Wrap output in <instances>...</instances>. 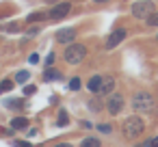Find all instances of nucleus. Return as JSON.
Instances as JSON below:
<instances>
[{
  "label": "nucleus",
  "instance_id": "nucleus-27",
  "mask_svg": "<svg viewBox=\"0 0 158 147\" xmlns=\"http://www.w3.org/2000/svg\"><path fill=\"white\" fill-rule=\"evenodd\" d=\"M46 63H48V65H52V63H54V54H48V59H46Z\"/></svg>",
  "mask_w": 158,
  "mask_h": 147
},
{
  "label": "nucleus",
  "instance_id": "nucleus-22",
  "mask_svg": "<svg viewBox=\"0 0 158 147\" xmlns=\"http://www.w3.org/2000/svg\"><path fill=\"white\" fill-rule=\"evenodd\" d=\"M98 130L104 132V134H108V132H110V125H108V123H102V125H98Z\"/></svg>",
  "mask_w": 158,
  "mask_h": 147
},
{
  "label": "nucleus",
  "instance_id": "nucleus-12",
  "mask_svg": "<svg viewBox=\"0 0 158 147\" xmlns=\"http://www.w3.org/2000/svg\"><path fill=\"white\" fill-rule=\"evenodd\" d=\"M11 128L13 130H24V128H28V119L26 117H15L11 121Z\"/></svg>",
  "mask_w": 158,
  "mask_h": 147
},
{
  "label": "nucleus",
  "instance_id": "nucleus-10",
  "mask_svg": "<svg viewBox=\"0 0 158 147\" xmlns=\"http://www.w3.org/2000/svg\"><path fill=\"white\" fill-rule=\"evenodd\" d=\"M113 91H115V80L113 78H104L102 87H100V95H110Z\"/></svg>",
  "mask_w": 158,
  "mask_h": 147
},
{
  "label": "nucleus",
  "instance_id": "nucleus-19",
  "mask_svg": "<svg viewBox=\"0 0 158 147\" xmlns=\"http://www.w3.org/2000/svg\"><path fill=\"white\" fill-rule=\"evenodd\" d=\"M5 31H7V33H18V31H20V24H18V22H11L9 26H5Z\"/></svg>",
  "mask_w": 158,
  "mask_h": 147
},
{
  "label": "nucleus",
  "instance_id": "nucleus-25",
  "mask_svg": "<svg viewBox=\"0 0 158 147\" xmlns=\"http://www.w3.org/2000/svg\"><path fill=\"white\" fill-rule=\"evenodd\" d=\"M15 147H31V143H24V141H18Z\"/></svg>",
  "mask_w": 158,
  "mask_h": 147
},
{
  "label": "nucleus",
  "instance_id": "nucleus-24",
  "mask_svg": "<svg viewBox=\"0 0 158 147\" xmlns=\"http://www.w3.org/2000/svg\"><path fill=\"white\" fill-rule=\"evenodd\" d=\"M89 108H93V110H100V102H89Z\"/></svg>",
  "mask_w": 158,
  "mask_h": 147
},
{
  "label": "nucleus",
  "instance_id": "nucleus-1",
  "mask_svg": "<svg viewBox=\"0 0 158 147\" xmlns=\"http://www.w3.org/2000/svg\"><path fill=\"white\" fill-rule=\"evenodd\" d=\"M121 130H123V136H126V138H136V136L143 134V130H145V121H143L141 117H128V119L123 121Z\"/></svg>",
  "mask_w": 158,
  "mask_h": 147
},
{
  "label": "nucleus",
  "instance_id": "nucleus-13",
  "mask_svg": "<svg viewBox=\"0 0 158 147\" xmlns=\"http://www.w3.org/2000/svg\"><path fill=\"white\" fill-rule=\"evenodd\" d=\"M80 147H100V141L95 136H87V138H82Z\"/></svg>",
  "mask_w": 158,
  "mask_h": 147
},
{
  "label": "nucleus",
  "instance_id": "nucleus-29",
  "mask_svg": "<svg viewBox=\"0 0 158 147\" xmlns=\"http://www.w3.org/2000/svg\"><path fill=\"white\" fill-rule=\"evenodd\" d=\"M54 147H74V145H69V143H59V145H54Z\"/></svg>",
  "mask_w": 158,
  "mask_h": 147
},
{
  "label": "nucleus",
  "instance_id": "nucleus-20",
  "mask_svg": "<svg viewBox=\"0 0 158 147\" xmlns=\"http://www.w3.org/2000/svg\"><path fill=\"white\" fill-rule=\"evenodd\" d=\"M69 89H72V91H78V89H80V78H72V80H69Z\"/></svg>",
  "mask_w": 158,
  "mask_h": 147
},
{
  "label": "nucleus",
  "instance_id": "nucleus-30",
  "mask_svg": "<svg viewBox=\"0 0 158 147\" xmlns=\"http://www.w3.org/2000/svg\"><path fill=\"white\" fill-rule=\"evenodd\" d=\"M93 2H98V5H104V2H108V0H93Z\"/></svg>",
  "mask_w": 158,
  "mask_h": 147
},
{
  "label": "nucleus",
  "instance_id": "nucleus-23",
  "mask_svg": "<svg viewBox=\"0 0 158 147\" xmlns=\"http://www.w3.org/2000/svg\"><path fill=\"white\" fill-rule=\"evenodd\" d=\"M37 33H39V26H31V28H28V35H31V37L37 35Z\"/></svg>",
  "mask_w": 158,
  "mask_h": 147
},
{
  "label": "nucleus",
  "instance_id": "nucleus-18",
  "mask_svg": "<svg viewBox=\"0 0 158 147\" xmlns=\"http://www.w3.org/2000/svg\"><path fill=\"white\" fill-rule=\"evenodd\" d=\"M147 24H149V26H158V11H154V13L147 18Z\"/></svg>",
  "mask_w": 158,
  "mask_h": 147
},
{
  "label": "nucleus",
  "instance_id": "nucleus-11",
  "mask_svg": "<svg viewBox=\"0 0 158 147\" xmlns=\"http://www.w3.org/2000/svg\"><path fill=\"white\" fill-rule=\"evenodd\" d=\"M44 20H50V13H48V11H35V13H31V15L26 18L28 24H33V22H44Z\"/></svg>",
  "mask_w": 158,
  "mask_h": 147
},
{
  "label": "nucleus",
  "instance_id": "nucleus-5",
  "mask_svg": "<svg viewBox=\"0 0 158 147\" xmlns=\"http://www.w3.org/2000/svg\"><path fill=\"white\" fill-rule=\"evenodd\" d=\"M48 13H50V20H63V18H67V15L72 13V5H69V2H59V5H54Z\"/></svg>",
  "mask_w": 158,
  "mask_h": 147
},
{
  "label": "nucleus",
  "instance_id": "nucleus-2",
  "mask_svg": "<svg viewBox=\"0 0 158 147\" xmlns=\"http://www.w3.org/2000/svg\"><path fill=\"white\" fill-rule=\"evenodd\" d=\"M63 56H65V61H67L69 65H78V63L85 61V56H87V48H85L82 43H67Z\"/></svg>",
  "mask_w": 158,
  "mask_h": 147
},
{
  "label": "nucleus",
  "instance_id": "nucleus-9",
  "mask_svg": "<svg viewBox=\"0 0 158 147\" xmlns=\"http://www.w3.org/2000/svg\"><path fill=\"white\" fill-rule=\"evenodd\" d=\"M102 76H91L89 78V82H87V89L91 91V93H100V87H102Z\"/></svg>",
  "mask_w": 158,
  "mask_h": 147
},
{
  "label": "nucleus",
  "instance_id": "nucleus-31",
  "mask_svg": "<svg viewBox=\"0 0 158 147\" xmlns=\"http://www.w3.org/2000/svg\"><path fill=\"white\" fill-rule=\"evenodd\" d=\"M139 147H149V143H147V145H139Z\"/></svg>",
  "mask_w": 158,
  "mask_h": 147
},
{
  "label": "nucleus",
  "instance_id": "nucleus-32",
  "mask_svg": "<svg viewBox=\"0 0 158 147\" xmlns=\"http://www.w3.org/2000/svg\"><path fill=\"white\" fill-rule=\"evenodd\" d=\"M156 41H158V35H156Z\"/></svg>",
  "mask_w": 158,
  "mask_h": 147
},
{
  "label": "nucleus",
  "instance_id": "nucleus-7",
  "mask_svg": "<svg viewBox=\"0 0 158 147\" xmlns=\"http://www.w3.org/2000/svg\"><path fill=\"white\" fill-rule=\"evenodd\" d=\"M126 35H128V33H126V28H115V31L108 35V39H106V48H108V50L117 48V46L126 39Z\"/></svg>",
  "mask_w": 158,
  "mask_h": 147
},
{
  "label": "nucleus",
  "instance_id": "nucleus-21",
  "mask_svg": "<svg viewBox=\"0 0 158 147\" xmlns=\"http://www.w3.org/2000/svg\"><path fill=\"white\" fill-rule=\"evenodd\" d=\"M35 91H37V89H35L33 84H28V87H24V95H33Z\"/></svg>",
  "mask_w": 158,
  "mask_h": 147
},
{
  "label": "nucleus",
  "instance_id": "nucleus-15",
  "mask_svg": "<svg viewBox=\"0 0 158 147\" xmlns=\"http://www.w3.org/2000/svg\"><path fill=\"white\" fill-rule=\"evenodd\" d=\"M44 78H46V80H59V78H61V74H59V71H54V69H48Z\"/></svg>",
  "mask_w": 158,
  "mask_h": 147
},
{
  "label": "nucleus",
  "instance_id": "nucleus-16",
  "mask_svg": "<svg viewBox=\"0 0 158 147\" xmlns=\"http://www.w3.org/2000/svg\"><path fill=\"white\" fill-rule=\"evenodd\" d=\"M13 89V80H2V82H0V93H2V91H11Z\"/></svg>",
  "mask_w": 158,
  "mask_h": 147
},
{
  "label": "nucleus",
  "instance_id": "nucleus-17",
  "mask_svg": "<svg viewBox=\"0 0 158 147\" xmlns=\"http://www.w3.org/2000/svg\"><path fill=\"white\" fill-rule=\"evenodd\" d=\"M59 125H67L69 123V117H67V112L65 110H61V115H59V121H56Z\"/></svg>",
  "mask_w": 158,
  "mask_h": 147
},
{
  "label": "nucleus",
  "instance_id": "nucleus-28",
  "mask_svg": "<svg viewBox=\"0 0 158 147\" xmlns=\"http://www.w3.org/2000/svg\"><path fill=\"white\" fill-rule=\"evenodd\" d=\"M149 147H158V136H156V138H152V143H149Z\"/></svg>",
  "mask_w": 158,
  "mask_h": 147
},
{
  "label": "nucleus",
  "instance_id": "nucleus-3",
  "mask_svg": "<svg viewBox=\"0 0 158 147\" xmlns=\"http://www.w3.org/2000/svg\"><path fill=\"white\" fill-rule=\"evenodd\" d=\"M154 11H156V7H154L152 0H136V2L130 7V13H132V18H136V20H147Z\"/></svg>",
  "mask_w": 158,
  "mask_h": 147
},
{
  "label": "nucleus",
  "instance_id": "nucleus-8",
  "mask_svg": "<svg viewBox=\"0 0 158 147\" xmlns=\"http://www.w3.org/2000/svg\"><path fill=\"white\" fill-rule=\"evenodd\" d=\"M74 39H76V28H61L59 33H56V41L59 43H74Z\"/></svg>",
  "mask_w": 158,
  "mask_h": 147
},
{
  "label": "nucleus",
  "instance_id": "nucleus-6",
  "mask_svg": "<svg viewBox=\"0 0 158 147\" xmlns=\"http://www.w3.org/2000/svg\"><path fill=\"white\" fill-rule=\"evenodd\" d=\"M106 108H108L110 115H119L121 108H123V97L119 93H110L108 95V102H106Z\"/></svg>",
  "mask_w": 158,
  "mask_h": 147
},
{
  "label": "nucleus",
  "instance_id": "nucleus-26",
  "mask_svg": "<svg viewBox=\"0 0 158 147\" xmlns=\"http://www.w3.org/2000/svg\"><path fill=\"white\" fill-rule=\"evenodd\" d=\"M28 61H31V63H37V61H39V56H37V54H31V56H28Z\"/></svg>",
  "mask_w": 158,
  "mask_h": 147
},
{
  "label": "nucleus",
  "instance_id": "nucleus-4",
  "mask_svg": "<svg viewBox=\"0 0 158 147\" xmlns=\"http://www.w3.org/2000/svg\"><path fill=\"white\" fill-rule=\"evenodd\" d=\"M132 108L136 112H152L154 110V100L147 91H139L134 97H132Z\"/></svg>",
  "mask_w": 158,
  "mask_h": 147
},
{
  "label": "nucleus",
  "instance_id": "nucleus-14",
  "mask_svg": "<svg viewBox=\"0 0 158 147\" xmlns=\"http://www.w3.org/2000/svg\"><path fill=\"white\" fill-rule=\"evenodd\" d=\"M28 78H31L28 71H18V74H15V82H26Z\"/></svg>",
  "mask_w": 158,
  "mask_h": 147
}]
</instances>
